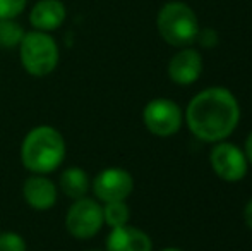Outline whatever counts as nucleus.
Here are the masks:
<instances>
[{
  "label": "nucleus",
  "instance_id": "f257e3e1",
  "mask_svg": "<svg viewBox=\"0 0 252 251\" xmlns=\"http://www.w3.org/2000/svg\"><path fill=\"white\" fill-rule=\"evenodd\" d=\"M240 107L226 88L213 86L202 90L187 107V126L196 138L218 143L228 138L239 124Z\"/></svg>",
  "mask_w": 252,
  "mask_h": 251
},
{
  "label": "nucleus",
  "instance_id": "f03ea898",
  "mask_svg": "<svg viewBox=\"0 0 252 251\" xmlns=\"http://www.w3.org/2000/svg\"><path fill=\"white\" fill-rule=\"evenodd\" d=\"M65 157V141L52 126H38L26 134L21 146V158L33 174H50Z\"/></svg>",
  "mask_w": 252,
  "mask_h": 251
},
{
  "label": "nucleus",
  "instance_id": "7ed1b4c3",
  "mask_svg": "<svg viewBox=\"0 0 252 251\" xmlns=\"http://www.w3.org/2000/svg\"><path fill=\"white\" fill-rule=\"evenodd\" d=\"M156 26L163 40L172 47H189L199 35L196 14L184 2L165 3L156 17Z\"/></svg>",
  "mask_w": 252,
  "mask_h": 251
},
{
  "label": "nucleus",
  "instance_id": "20e7f679",
  "mask_svg": "<svg viewBox=\"0 0 252 251\" xmlns=\"http://www.w3.org/2000/svg\"><path fill=\"white\" fill-rule=\"evenodd\" d=\"M19 55L24 69L31 76H47L59 64V47L55 40L45 31L26 33L19 43Z\"/></svg>",
  "mask_w": 252,
  "mask_h": 251
},
{
  "label": "nucleus",
  "instance_id": "39448f33",
  "mask_svg": "<svg viewBox=\"0 0 252 251\" xmlns=\"http://www.w3.org/2000/svg\"><path fill=\"white\" fill-rule=\"evenodd\" d=\"M105 224L103 207L96 200L79 198L74 200L65 215V227L76 239H90L100 232Z\"/></svg>",
  "mask_w": 252,
  "mask_h": 251
},
{
  "label": "nucleus",
  "instance_id": "423d86ee",
  "mask_svg": "<svg viewBox=\"0 0 252 251\" xmlns=\"http://www.w3.org/2000/svg\"><path fill=\"white\" fill-rule=\"evenodd\" d=\"M143 121L156 136H172L182 126V112L168 98H155L144 107Z\"/></svg>",
  "mask_w": 252,
  "mask_h": 251
},
{
  "label": "nucleus",
  "instance_id": "0eeeda50",
  "mask_svg": "<svg viewBox=\"0 0 252 251\" xmlns=\"http://www.w3.org/2000/svg\"><path fill=\"white\" fill-rule=\"evenodd\" d=\"M209 162L218 178L228 182H237L247 174V158L239 146L220 141L209 153Z\"/></svg>",
  "mask_w": 252,
  "mask_h": 251
},
{
  "label": "nucleus",
  "instance_id": "6e6552de",
  "mask_svg": "<svg viewBox=\"0 0 252 251\" xmlns=\"http://www.w3.org/2000/svg\"><path fill=\"white\" fill-rule=\"evenodd\" d=\"M134 179L127 171L119 167H110L101 171L93 181V191L103 203L110 201H126L132 193Z\"/></svg>",
  "mask_w": 252,
  "mask_h": 251
},
{
  "label": "nucleus",
  "instance_id": "1a4fd4ad",
  "mask_svg": "<svg viewBox=\"0 0 252 251\" xmlns=\"http://www.w3.org/2000/svg\"><path fill=\"white\" fill-rule=\"evenodd\" d=\"M202 71V57L194 48H182L168 62V76L177 84H192Z\"/></svg>",
  "mask_w": 252,
  "mask_h": 251
},
{
  "label": "nucleus",
  "instance_id": "9d476101",
  "mask_svg": "<svg viewBox=\"0 0 252 251\" xmlns=\"http://www.w3.org/2000/svg\"><path fill=\"white\" fill-rule=\"evenodd\" d=\"M106 251H153L150 236L130 225L113 227L106 238Z\"/></svg>",
  "mask_w": 252,
  "mask_h": 251
},
{
  "label": "nucleus",
  "instance_id": "9b49d317",
  "mask_svg": "<svg viewBox=\"0 0 252 251\" xmlns=\"http://www.w3.org/2000/svg\"><path fill=\"white\" fill-rule=\"evenodd\" d=\"M67 10L60 0H40L30 12V23L36 31H55L65 21Z\"/></svg>",
  "mask_w": 252,
  "mask_h": 251
},
{
  "label": "nucleus",
  "instance_id": "f8f14e48",
  "mask_svg": "<svg viewBox=\"0 0 252 251\" xmlns=\"http://www.w3.org/2000/svg\"><path fill=\"white\" fill-rule=\"evenodd\" d=\"M24 200L34 210H48L57 201V188L48 178L34 174L26 179L23 188Z\"/></svg>",
  "mask_w": 252,
  "mask_h": 251
},
{
  "label": "nucleus",
  "instance_id": "ddd939ff",
  "mask_svg": "<svg viewBox=\"0 0 252 251\" xmlns=\"http://www.w3.org/2000/svg\"><path fill=\"white\" fill-rule=\"evenodd\" d=\"M59 184L65 196L79 200V198L86 196L88 189H90V178L81 167H69L60 174Z\"/></svg>",
  "mask_w": 252,
  "mask_h": 251
},
{
  "label": "nucleus",
  "instance_id": "4468645a",
  "mask_svg": "<svg viewBox=\"0 0 252 251\" xmlns=\"http://www.w3.org/2000/svg\"><path fill=\"white\" fill-rule=\"evenodd\" d=\"M24 30L14 19H0V47L14 48L23 41Z\"/></svg>",
  "mask_w": 252,
  "mask_h": 251
},
{
  "label": "nucleus",
  "instance_id": "2eb2a0df",
  "mask_svg": "<svg viewBox=\"0 0 252 251\" xmlns=\"http://www.w3.org/2000/svg\"><path fill=\"white\" fill-rule=\"evenodd\" d=\"M129 207L126 205V201H110L105 203L103 208V218L110 227H120V225H126L129 222Z\"/></svg>",
  "mask_w": 252,
  "mask_h": 251
},
{
  "label": "nucleus",
  "instance_id": "dca6fc26",
  "mask_svg": "<svg viewBox=\"0 0 252 251\" xmlns=\"http://www.w3.org/2000/svg\"><path fill=\"white\" fill-rule=\"evenodd\" d=\"M28 0H0V19H16L24 9Z\"/></svg>",
  "mask_w": 252,
  "mask_h": 251
},
{
  "label": "nucleus",
  "instance_id": "f3484780",
  "mask_svg": "<svg viewBox=\"0 0 252 251\" xmlns=\"http://www.w3.org/2000/svg\"><path fill=\"white\" fill-rule=\"evenodd\" d=\"M0 251H26V241L16 232H2Z\"/></svg>",
  "mask_w": 252,
  "mask_h": 251
},
{
  "label": "nucleus",
  "instance_id": "a211bd4d",
  "mask_svg": "<svg viewBox=\"0 0 252 251\" xmlns=\"http://www.w3.org/2000/svg\"><path fill=\"white\" fill-rule=\"evenodd\" d=\"M197 40L201 41L202 47H215L216 43H218V36H216V33L213 30H199V35H197Z\"/></svg>",
  "mask_w": 252,
  "mask_h": 251
},
{
  "label": "nucleus",
  "instance_id": "6ab92c4d",
  "mask_svg": "<svg viewBox=\"0 0 252 251\" xmlns=\"http://www.w3.org/2000/svg\"><path fill=\"white\" fill-rule=\"evenodd\" d=\"M244 220L249 225V229H252V198L247 201L246 208H244Z\"/></svg>",
  "mask_w": 252,
  "mask_h": 251
},
{
  "label": "nucleus",
  "instance_id": "aec40b11",
  "mask_svg": "<svg viewBox=\"0 0 252 251\" xmlns=\"http://www.w3.org/2000/svg\"><path fill=\"white\" fill-rule=\"evenodd\" d=\"M246 158L252 164V133L249 134V138L246 141Z\"/></svg>",
  "mask_w": 252,
  "mask_h": 251
},
{
  "label": "nucleus",
  "instance_id": "412c9836",
  "mask_svg": "<svg viewBox=\"0 0 252 251\" xmlns=\"http://www.w3.org/2000/svg\"><path fill=\"white\" fill-rule=\"evenodd\" d=\"M161 251H182V250H179V248H165V250H161Z\"/></svg>",
  "mask_w": 252,
  "mask_h": 251
},
{
  "label": "nucleus",
  "instance_id": "4be33fe9",
  "mask_svg": "<svg viewBox=\"0 0 252 251\" xmlns=\"http://www.w3.org/2000/svg\"><path fill=\"white\" fill-rule=\"evenodd\" d=\"M90 251H98V250H90Z\"/></svg>",
  "mask_w": 252,
  "mask_h": 251
}]
</instances>
